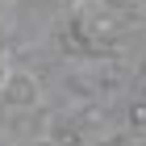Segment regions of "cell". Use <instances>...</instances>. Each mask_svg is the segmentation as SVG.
Masks as SVG:
<instances>
[{"label": "cell", "instance_id": "1", "mask_svg": "<svg viewBox=\"0 0 146 146\" xmlns=\"http://www.w3.org/2000/svg\"><path fill=\"white\" fill-rule=\"evenodd\" d=\"M4 88H9L13 100H25V104L38 100V88H34V79H29V75H9V79H4Z\"/></svg>", "mask_w": 146, "mask_h": 146}]
</instances>
